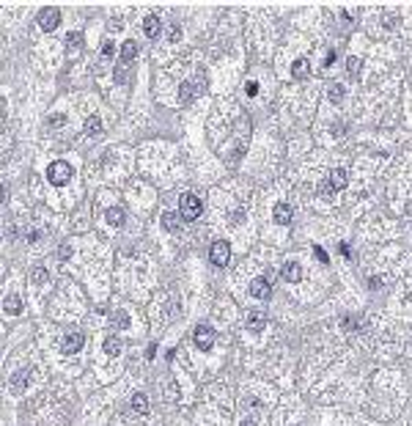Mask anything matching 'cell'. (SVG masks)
<instances>
[{
    "label": "cell",
    "mask_w": 412,
    "mask_h": 426,
    "mask_svg": "<svg viewBox=\"0 0 412 426\" xmlns=\"http://www.w3.org/2000/svg\"><path fill=\"white\" fill-rule=\"evenodd\" d=\"M47 124H50V127H61V124H63V116H61V113H58V116H52Z\"/></svg>",
    "instance_id": "obj_31"
},
{
    "label": "cell",
    "mask_w": 412,
    "mask_h": 426,
    "mask_svg": "<svg viewBox=\"0 0 412 426\" xmlns=\"http://www.w3.org/2000/svg\"><path fill=\"white\" fill-rule=\"evenodd\" d=\"M28 382H30V368H20V371L11 377V388L17 390V393L25 390V388H28Z\"/></svg>",
    "instance_id": "obj_12"
},
{
    "label": "cell",
    "mask_w": 412,
    "mask_h": 426,
    "mask_svg": "<svg viewBox=\"0 0 412 426\" xmlns=\"http://www.w3.org/2000/svg\"><path fill=\"white\" fill-rule=\"evenodd\" d=\"M280 275L289 280V283H297L299 278H303V270H299V264L297 261H289V264H283V270H280Z\"/></svg>",
    "instance_id": "obj_13"
},
{
    "label": "cell",
    "mask_w": 412,
    "mask_h": 426,
    "mask_svg": "<svg viewBox=\"0 0 412 426\" xmlns=\"http://www.w3.org/2000/svg\"><path fill=\"white\" fill-rule=\"evenodd\" d=\"M143 30H146V36H148V39H157V36H160V30H162L160 17H157V14H148L146 22H143Z\"/></svg>",
    "instance_id": "obj_11"
},
{
    "label": "cell",
    "mask_w": 412,
    "mask_h": 426,
    "mask_svg": "<svg viewBox=\"0 0 412 426\" xmlns=\"http://www.w3.org/2000/svg\"><path fill=\"white\" fill-rule=\"evenodd\" d=\"M195 347L201 352H209L215 347V330H212L209 325H198L195 327Z\"/></svg>",
    "instance_id": "obj_4"
},
{
    "label": "cell",
    "mask_w": 412,
    "mask_h": 426,
    "mask_svg": "<svg viewBox=\"0 0 412 426\" xmlns=\"http://www.w3.org/2000/svg\"><path fill=\"white\" fill-rule=\"evenodd\" d=\"M126 325H129V316H126L124 311H116L113 313V327H116V330H124Z\"/></svg>",
    "instance_id": "obj_24"
},
{
    "label": "cell",
    "mask_w": 412,
    "mask_h": 426,
    "mask_svg": "<svg viewBox=\"0 0 412 426\" xmlns=\"http://www.w3.org/2000/svg\"><path fill=\"white\" fill-rule=\"evenodd\" d=\"M209 259H212V264H217V267L228 264V259H231V245H228L226 239H217V242H212Z\"/></svg>",
    "instance_id": "obj_3"
},
{
    "label": "cell",
    "mask_w": 412,
    "mask_h": 426,
    "mask_svg": "<svg viewBox=\"0 0 412 426\" xmlns=\"http://www.w3.org/2000/svg\"><path fill=\"white\" fill-rule=\"evenodd\" d=\"M66 44L72 47V50H80V47H83V33H80V30H72V33L66 36Z\"/></svg>",
    "instance_id": "obj_23"
},
{
    "label": "cell",
    "mask_w": 412,
    "mask_h": 426,
    "mask_svg": "<svg viewBox=\"0 0 412 426\" xmlns=\"http://www.w3.org/2000/svg\"><path fill=\"white\" fill-rule=\"evenodd\" d=\"M291 206L286 204V201H280V204H275V209H272V218H275V223H280V226H289L291 223Z\"/></svg>",
    "instance_id": "obj_10"
},
{
    "label": "cell",
    "mask_w": 412,
    "mask_h": 426,
    "mask_svg": "<svg viewBox=\"0 0 412 426\" xmlns=\"http://www.w3.org/2000/svg\"><path fill=\"white\" fill-rule=\"evenodd\" d=\"M168 39H171V42H179V39H181V28H179V22H176V25H171Z\"/></svg>",
    "instance_id": "obj_28"
},
{
    "label": "cell",
    "mask_w": 412,
    "mask_h": 426,
    "mask_svg": "<svg viewBox=\"0 0 412 426\" xmlns=\"http://www.w3.org/2000/svg\"><path fill=\"white\" fill-rule=\"evenodd\" d=\"M58 22H61V11L55 9V6L39 11V25H42V30H55V28H58Z\"/></svg>",
    "instance_id": "obj_7"
},
{
    "label": "cell",
    "mask_w": 412,
    "mask_h": 426,
    "mask_svg": "<svg viewBox=\"0 0 412 426\" xmlns=\"http://www.w3.org/2000/svg\"><path fill=\"white\" fill-rule=\"evenodd\" d=\"M248 94L256 96V94H258V83H248Z\"/></svg>",
    "instance_id": "obj_33"
},
{
    "label": "cell",
    "mask_w": 412,
    "mask_h": 426,
    "mask_svg": "<svg viewBox=\"0 0 412 426\" xmlns=\"http://www.w3.org/2000/svg\"><path fill=\"white\" fill-rule=\"evenodd\" d=\"M47 179H50L55 187L66 184L69 179H72V165L63 163V159H55V163H50V168H47Z\"/></svg>",
    "instance_id": "obj_1"
},
{
    "label": "cell",
    "mask_w": 412,
    "mask_h": 426,
    "mask_svg": "<svg viewBox=\"0 0 412 426\" xmlns=\"http://www.w3.org/2000/svg\"><path fill=\"white\" fill-rule=\"evenodd\" d=\"M3 308H6V313H11V316H17V313L22 311V300H20L17 294H9V297H6V300H3Z\"/></svg>",
    "instance_id": "obj_15"
},
{
    "label": "cell",
    "mask_w": 412,
    "mask_h": 426,
    "mask_svg": "<svg viewBox=\"0 0 412 426\" xmlns=\"http://www.w3.org/2000/svg\"><path fill=\"white\" fill-rule=\"evenodd\" d=\"M195 94H198V88H195L193 83H181V88H179V102H181V104H190Z\"/></svg>",
    "instance_id": "obj_16"
},
{
    "label": "cell",
    "mask_w": 412,
    "mask_h": 426,
    "mask_svg": "<svg viewBox=\"0 0 412 426\" xmlns=\"http://www.w3.org/2000/svg\"><path fill=\"white\" fill-rule=\"evenodd\" d=\"M58 256H61V259H66V256H72V247H69V245H61V247H58Z\"/></svg>",
    "instance_id": "obj_30"
},
{
    "label": "cell",
    "mask_w": 412,
    "mask_h": 426,
    "mask_svg": "<svg viewBox=\"0 0 412 426\" xmlns=\"http://www.w3.org/2000/svg\"><path fill=\"white\" fill-rule=\"evenodd\" d=\"M242 426H256V423H253V421H250V418H248V421H245Z\"/></svg>",
    "instance_id": "obj_34"
},
{
    "label": "cell",
    "mask_w": 412,
    "mask_h": 426,
    "mask_svg": "<svg viewBox=\"0 0 412 426\" xmlns=\"http://www.w3.org/2000/svg\"><path fill=\"white\" fill-rule=\"evenodd\" d=\"M245 325H248V330H253V333H261L267 327V316H264V311H250L248 316H245Z\"/></svg>",
    "instance_id": "obj_8"
},
{
    "label": "cell",
    "mask_w": 412,
    "mask_h": 426,
    "mask_svg": "<svg viewBox=\"0 0 412 426\" xmlns=\"http://www.w3.org/2000/svg\"><path fill=\"white\" fill-rule=\"evenodd\" d=\"M30 280H33L36 286H42L44 280H47V270H44V267H36L33 272H30Z\"/></svg>",
    "instance_id": "obj_25"
},
{
    "label": "cell",
    "mask_w": 412,
    "mask_h": 426,
    "mask_svg": "<svg viewBox=\"0 0 412 426\" xmlns=\"http://www.w3.org/2000/svg\"><path fill=\"white\" fill-rule=\"evenodd\" d=\"M102 55H105V58H110V55H113V44H110V42H105V47H102Z\"/></svg>",
    "instance_id": "obj_32"
},
{
    "label": "cell",
    "mask_w": 412,
    "mask_h": 426,
    "mask_svg": "<svg viewBox=\"0 0 412 426\" xmlns=\"http://www.w3.org/2000/svg\"><path fill=\"white\" fill-rule=\"evenodd\" d=\"M162 226L168 228V231H176V228H179V215L165 212V215H162Z\"/></svg>",
    "instance_id": "obj_22"
},
{
    "label": "cell",
    "mask_w": 412,
    "mask_h": 426,
    "mask_svg": "<svg viewBox=\"0 0 412 426\" xmlns=\"http://www.w3.org/2000/svg\"><path fill=\"white\" fill-rule=\"evenodd\" d=\"M346 69H349V75H358V72H360V58H349V61H346Z\"/></svg>",
    "instance_id": "obj_27"
},
{
    "label": "cell",
    "mask_w": 412,
    "mask_h": 426,
    "mask_svg": "<svg viewBox=\"0 0 412 426\" xmlns=\"http://www.w3.org/2000/svg\"><path fill=\"white\" fill-rule=\"evenodd\" d=\"M250 294L256 297V300H269V294H272V289H269V280L267 278H256L250 283Z\"/></svg>",
    "instance_id": "obj_9"
},
{
    "label": "cell",
    "mask_w": 412,
    "mask_h": 426,
    "mask_svg": "<svg viewBox=\"0 0 412 426\" xmlns=\"http://www.w3.org/2000/svg\"><path fill=\"white\" fill-rule=\"evenodd\" d=\"M346 182H349V179H346V171H344V168H335V171H332L330 173V179H327V184H324V187H322V192H324V196H332V192H335V190H344L346 187Z\"/></svg>",
    "instance_id": "obj_5"
},
{
    "label": "cell",
    "mask_w": 412,
    "mask_h": 426,
    "mask_svg": "<svg viewBox=\"0 0 412 426\" xmlns=\"http://www.w3.org/2000/svg\"><path fill=\"white\" fill-rule=\"evenodd\" d=\"M179 206H181V218L184 220H195L198 215H201V198L195 196V192H184L179 201Z\"/></svg>",
    "instance_id": "obj_2"
},
{
    "label": "cell",
    "mask_w": 412,
    "mask_h": 426,
    "mask_svg": "<svg viewBox=\"0 0 412 426\" xmlns=\"http://www.w3.org/2000/svg\"><path fill=\"white\" fill-rule=\"evenodd\" d=\"M132 410L138 415H146L148 413V399H146V393H135L132 396Z\"/></svg>",
    "instance_id": "obj_17"
},
{
    "label": "cell",
    "mask_w": 412,
    "mask_h": 426,
    "mask_svg": "<svg viewBox=\"0 0 412 426\" xmlns=\"http://www.w3.org/2000/svg\"><path fill=\"white\" fill-rule=\"evenodd\" d=\"M341 99H344V85L335 83V85L330 88V102H341Z\"/></svg>",
    "instance_id": "obj_26"
},
{
    "label": "cell",
    "mask_w": 412,
    "mask_h": 426,
    "mask_svg": "<svg viewBox=\"0 0 412 426\" xmlns=\"http://www.w3.org/2000/svg\"><path fill=\"white\" fill-rule=\"evenodd\" d=\"M135 55H138V42H135V39H126V42L121 44V61L129 63Z\"/></svg>",
    "instance_id": "obj_14"
},
{
    "label": "cell",
    "mask_w": 412,
    "mask_h": 426,
    "mask_svg": "<svg viewBox=\"0 0 412 426\" xmlns=\"http://www.w3.org/2000/svg\"><path fill=\"white\" fill-rule=\"evenodd\" d=\"M83 344H85V335L83 333H66L63 335V344H61V349H63V355H74V352H80L83 349Z\"/></svg>",
    "instance_id": "obj_6"
},
{
    "label": "cell",
    "mask_w": 412,
    "mask_h": 426,
    "mask_svg": "<svg viewBox=\"0 0 412 426\" xmlns=\"http://www.w3.org/2000/svg\"><path fill=\"white\" fill-rule=\"evenodd\" d=\"M291 77H294V80H305L308 77V61L305 58L294 61V66H291Z\"/></svg>",
    "instance_id": "obj_19"
},
{
    "label": "cell",
    "mask_w": 412,
    "mask_h": 426,
    "mask_svg": "<svg viewBox=\"0 0 412 426\" xmlns=\"http://www.w3.org/2000/svg\"><path fill=\"white\" fill-rule=\"evenodd\" d=\"M121 347H124V344H121L118 335H107V339H105V352H107L110 358H116L118 352H121Z\"/></svg>",
    "instance_id": "obj_18"
},
{
    "label": "cell",
    "mask_w": 412,
    "mask_h": 426,
    "mask_svg": "<svg viewBox=\"0 0 412 426\" xmlns=\"http://www.w3.org/2000/svg\"><path fill=\"white\" fill-rule=\"evenodd\" d=\"M124 218H126L124 206H113V209H110V212H107V223H110V226H121V223H124Z\"/></svg>",
    "instance_id": "obj_20"
},
{
    "label": "cell",
    "mask_w": 412,
    "mask_h": 426,
    "mask_svg": "<svg viewBox=\"0 0 412 426\" xmlns=\"http://www.w3.org/2000/svg\"><path fill=\"white\" fill-rule=\"evenodd\" d=\"M313 253H316V259H319L322 264H330V259H327V253H324V251H322V247H319V245H316V247H313Z\"/></svg>",
    "instance_id": "obj_29"
},
{
    "label": "cell",
    "mask_w": 412,
    "mask_h": 426,
    "mask_svg": "<svg viewBox=\"0 0 412 426\" xmlns=\"http://www.w3.org/2000/svg\"><path fill=\"white\" fill-rule=\"evenodd\" d=\"M102 132V118L99 116H88L85 118V135H99Z\"/></svg>",
    "instance_id": "obj_21"
}]
</instances>
